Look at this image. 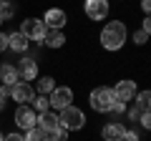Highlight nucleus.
<instances>
[{"label":"nucleus","instance_id":"1","mask_svg":"<svg viewBox=\"0 0 151 141\" xmlns=\"http://www.w3.org/2000/svg\"><path fill=\"white\" fill-rule=\"evenodd\" d=\"M98 40H101V45H103L106 50H111V53L121 50V48L126 45V40H129L126 23H124V20H108L106 25L101 28V33H98Z\"/></svg>","mask_w":151,"mask_h":141},{"label":"nucleus","instance_id":"2","mask_svg":"<svg viewBox=\"0 0 151 141\" xmlns=\"http://www.w3.org/2000/svg\"><path fill=\"white\" fill-rule=\"evenodd\" d=\"M58 126L65 131H81L86 126V114L78 106H65L63 111H58Z\"/></svg>","mask_w":151,"mask_h":141},{"label":"nucleus","instance_id":"3","mask_svg":"<svg viewBox=\"0 0 151 141\" xmlns=\"http://www.w3.org/2000/svg\"><path fill=\"white\" fill-rule=\"evenodd\" d=\"M113 91L108 86H98V88H93L91 93H88V103H91V109L93 111H98V114H108L111 111V106H113Z\"/></svg>","mask_w":151,"mask_h":141},{"label":"nucleus","instance_id":"4","mask_svg":"<svg viewBox=\"0 0 151 141\" xmlns=\"http://www.w3.org/2000/svg\"><path fill=\"white\" fill-rule=\"evenodd\" d=\"M50 111H63L65 106H73V88L70 86H55L48 93Z\"/></svg>","mask_w":151,"mask_h":141},{"label":"nucleus","instance_id":"5","mask_svg":"<svg viewBox=\"0 0 151 141\" xmlns=\"http://www.w3.org/2000/svg\"><path fill=\"white\" fill-rule=\"evenodd\" d=\"M83 13H86V18L93 20V23L106 20L108 13H111V3H108V0H86V3H83Z\"/></svg>","mask_w":151,"mask_h":141},{"label":"nucleus","instance_id":"6","mask_svg":"<svg viewBox=\"0 0 151 141\" xmlns=\"http://www.w3.org/2000/svg\"><path fill=\"white\" fill-rule=\"evenodd\" d=\"M15 70H18V78H20V81H25V83L35 81V78L40 76V68H38V60L33 58V55H23V58L18 60Z\"/></svg>","mask_w":151,"mask_h":141},{"label":"nucleus","instance_id":"7","mask_svg":"<svg viewBox=\"0 0 151 141\" xmlns=\"http://www.w3.org/2000/svg\"><path fill=\"white\" fill-rule=\"evenodd\" d=\"M40 20H43V25L48 28V30H63V28L68 25V13H65L63 8H48Z\"/></svg>","mask_w":151,"mask_h":141},{"label":"nucleus","instance_id":"8","mask_svg":"<svg viewBox=\"0 0 151 141\" xmlns=\"http://www.w3.org/2000/svg\"><path fill=\"white\" fill-rule=\"evenodd\" d=\"M45 30H48V28L43 25V20H40V18H25V20H23V25H20V33L25 35L28 40H35V43H43Z\"/></svg>","mask_w":151,"mask_h":141},{"label":"nucleus","instance_id":"9","mask_svg":"<svg viewBox=\"0 0 151 141\" xmlns=\"http://www.w3.org/2000/svg\"><path fill=\"white\" fill-rule=\"evenodd\" d=\"M13 124H15V129L28 131V129H33V126L38 124V114L28 106V103H25V106H18L15 114H13Z\"/></svg>","mask_w":151,"mask_h":141},{"label":"nucleus","instance_id":"10","mask_svg":"<svg viewBox=\"0 0 151 141\" xmlns=\"http://www.w3.org/2000/svg\"><path fill=\"white\" fill-rule=\"evenodd\" d=\"M111 91H113V98H116V101L129 103V101H134V96L139 93V88H136L134 78H121V81H116V86H113Z\"/></svg>","mask_w":151,"mask_h":141},{"label":"nucleus","instance_id":"11","mask_svg":"<svg viewBox=\"0 0 151 141\" xmlns=\"http://www.w3.org/2000/svg\"><path fill=\"white\" fill-rule=\"evenodd\" d=\"M8 96H10L18 106H25V103H30L33 98H35V88H33L30 83H25V81H18L13 88H8Z\"/></svg>","mask_w":151,"mask_h":141},{"label":"nucleus","instance_id":"12","mask_svg":"<svg viewBox=\"0 0 151 141\" xmlns=\"http://www.w3.org/2000/svg\"><path fill=\"white\" fill-rule=\"evenodd\" d=\"M124 131H126V126L121 121H108L101 129V139L103 141H121L124 139Z\"/></svg>","mask_w":151,"mask_h":141},{"label":"nucleus","instance_id":"13","mask_svg":"<svg viewBox=\"0 0 151 141\" xmlns=\"http://www.w3.org/2000/svg\"><path fill=\"white\" fill-rule=\"evenodd\" d=\"M8 48H10L13 53H28L30 40H28L20 30H13V33H8Z\"/></svg>","mask_w":151,"mask_h":141},{"label":"nucleus","instance_id":"14","mask_svg":"<svg viewBox=\"0 0 151 141\" xmlns=\"http://www.w3.org/2000/svg\"><path fill=\"white\" fill-rule=\"evenodd\" d=\"M18 81H20V78H18V70H15V65H13V63H0V86L13 88Z\"/></svg>","mask_w":151,"mask_h":141},{"label":"nucleus","instance_id":"15","mask_svg":"<svg viewBox=\"0 0 151 141\" xmlns=\"http://www.w3.org/2000/svg\"><path fill=\"white\" fill-rule=\"evenodd\" d=\"M65 40H68V38H65L63 30H45V35H43V45H45V48H50V50L63 48Z\"/></svg>","mask_w":151,"mask_h":141},{"label":"nucleus","instance_id":"16","mask_svg":"<svg viewBox=\"0 0 151 141\" xmlns=\"http://www.w3.org/2000/svg\"><path fill=\"white\" fill-rule=\"evenodd\" d=\"M38 129H43L45 134H50L53 129H58V114L55 111H43V114H38Z\"/></svg>","mask_w":151,"mask_h":141},{"label":"nucleus","instance_id":"17","mask_svg":"<svg viewBox=\"0 0 151 141\" xmlns=\"http://www.w3.org/2000/svg\"><path fill=\"white\" fill-rule=\"evenodd\" d=\"M53 88H55V78L53 76H38L35 78V91L40 93V96H48Z\"/></svg>","mask_w":151,"mask_h":141},{"label":"nucleus","instance_id":"18","mask_svg":"<svg viewBox=\"0 0 151 141\" xmlns=\"http://www.w3.org/2000/svg\"><path fill=\"white\" fill-rule=\"evenodd\" d=\"M15 10H18V5H13L10 0H0V20L3 23L13 20V18H15Z\"/></svg>","mask_w":151,"mask_h":141},{"label":"nucleus","instance_id":"19","mask_svg":"<svg viewBox=\"0 0 151 141\" xmlns=\"http://www.w3.org/2000/svg\"><path fill=\"white\" fill-rule=\"evenodd\" d=\"M28 106H30V109L35 111V114H43V111H50V101H48V96H40V93H38V96L33 98V101L28 103Z\"/></svg>","mask_w":151,"mask_h":141},{"label":"nucleus","instance_id":"20","mask_svg":"<svg viewBox=\"0 0 151 141\" xmlns=\"http://www.w3.org/2000/svg\"><path fill=\"white\" fill-rule=\"evenodd\" d=\"M134 98H136V109L139 111H149V106H151V93L149 91H139Z\"/></svg>","mask_w":151,"mask_h":141},{"label":"nucleus","instance_id":"21","mask_svg":"<svg viewBox=\"0 0 151 141\" xmlns=\"http://www.w3.org/2000/svg\"><path fill=\"white\" fill-rule=\"evenodd\" d=\"M25 141H48V134H45L43 129H38V126H33V129L25 131V136H23Z\"/></svg>","mask_w":151,"mask_h":141},{"label":"nucleus","instance_id":"22","mask_svg":"<svg viewBox=\"0 0 151 141\" xmlns=\"http://www.w3.org/2000/svg\"><path fill=\"white\" fill-rule=\"evenodd\" d=\"M48 141H68V131L58 126V129H53V131L48 134Z\"/></svg>","mask_w":151,"mask_h":141},{"label":"nucleus","instance_id":"23","mask_svg":"<svg viewBox=\"0 0 151 141\" xmlns=\"http://www.w3.org/2000/svg\"><path fill=\"white\" fill-rule=\"evenodd\" d=\"M108 114H113V121H116V116H124L126 114V103L124 101H113V106H111Z\"/></svg>","mask_w":151,"mask_h":141},{"label":"nucleus","instance_id":"24","mask_svg":"<svg viewBox=\"0 0 151 141\" xmlns=\"http://www.w3.org/2000/svg\"><path fill=\"white\" fill-rule=\"evenodd\" d=\"M131 40H134L136 45H144L146 40H149V33H146V30H141V28H139V30H134V35H131Z\"/></svg>","mask_w":151,"mask_h":141},{"label":"nucleus","instance_id":"25","mask_svg":"<svg viewBox=\"0 0 151 141\" xmlns=\"http://www.w3.org/2000/svg\"><path fill=\"white\" fill-rule=\"evenodd\" d=\"M121 141H141V136H139V131H136V129H126Z\"/></svg>","mask_w":151,"mask_h":141},{"label":"nucleus","instance_id":"26","mask_svg":"<svg viewBox=\"0 0 151 141\" xmlns=\"http://www.w3.org/2000/svg\"><path fill=\"white\" fill-rule=\"evenodd\" d=\"M139 124L144 126V129H151V116H149V111H141V116H139Z\"/></svg>","mask_w":151,"mask_h":141},{"label":"nucleus","instance_id":"27","mask_svg":"<svg viewBox=\"0 0 151 141\" xmlns=\"http://www.w3.org/2000/svg\"><path fill=\"white\" fill-rule=\"evenodd\" d=\"M139 116H141V111L136 109V106H134V109H126V119H129V121H134V124H136Z\"/></svg>","mask_w":151,"mask_h":141},{"label":"nucleus","instance_id":"28","mask_svg":"<svg viewBox=\"0 0 151 141\" xmlns=\"http://www.w3.org/2000/svg\"><path fill=\"white\" fill-rule=\"evenodd\" d=\"M8 98H10V96H8V88H5V86H0V111L8 106Z\"/></svg>","mask_w":151,"mask_h":141},{"label":"nucleus","instance_id":"29","mask_svg":"<svg viewBox=\"0 0 151 141\" xmlns=\"http://www.w3.org/2000/svg\"><path fill=\"white\" fill-rule=\"evenodd\" d=\"M3 141H25V139H23V134H18V131H10V134L3 136Z\"/></svg>","mask_w":151,"mask_h":141},{"label":"nucleus","instance_id":"30","mask_svg":"<svg viewBox=\"0 0 151 141\" xmlns=\"http://www.w3.org/2000/svg\"><path fill=\"white\" fill-rule=\"evenodd\" d=\"M3 50H8V33L0 30V53H3Z\"/></svg>","mask_w":151,"mask_h":141},{"label":"nucleus","instance_id":"31","mask_svg":"<svg viewBox=\"0 0 151 141\" xmlns=\"http://www.w3.org/2000/svg\"><path fill=\"white\" fill-rule=\"evenodd\" d=\"M141 30L151 33V18H149V15H144V20H141Z\"/></svg>","mask_w":151,"mask_h":141},{"label":"nucleus","instance_id":"32","mask_svg":"<svg viewBox=\"0 0 151 141\" xmlns=\"http://www.w3.org/2000/svg\"><path fill=\"white\" fill-rule=\"evenodd\" d=\"M141 10H144V15H149V10H151V0H141Z\"/></svg>","mask_w":151,"mask_h":141},{"label":"nucleus","instance_id":"33","mask_svg":"<svg viewBox=\"0 0 151 141\" xmlns=\"http://www.w3.org/2000/svg\"><path fill=\"white\" fill-rule=\"evenodd\" d=\"M3 136H5V134H3V131H0V141H3Z\"/></svg>","mask_w":151,"mask_h":141},{"label":"nucleus","instance_id":"34","mask_svg":"<svg viewBox=\"0 0 151 141\" xmlns=\"http://www.w3.org/2000/svg\"><path fill=\"white\" fill-rule=\"evenodd\" d=\"M0 25H3V20H0Z\"/></svg>","mask_w":151,"mask_h":141}]
</instances>
